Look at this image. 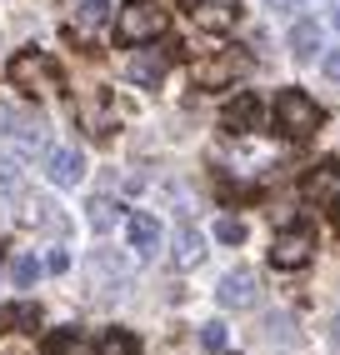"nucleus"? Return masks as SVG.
I'll return each mask as SVG.
<instances>
[{
	"label": "nucleus",
	"instance_id": "3",
	"mask_svg": "<svg viewBox=\"0 0 340 355\" xmlns=\"http://www.w3.org/2000/svg\"><path fill=\"white\" fill-rule=\"evenodd\" d=\"M321 125H325V110L315 105L305 90H280V96H275V130L280 135L305 140V135H315Z\"/></svg>",
	"mask_w": 340,
	"mask_h": 355
},
{
	"label": "nucleus",
	"instance_id": "9",
	"mask_svg": "<svg viewBox=\"0 0 340 355\" xmlns=\"http://www.w3.org/2000/svg\"><path fill=\"white\" fill-rule=\"evenodd\" d=\"M45 175H51V185H76L85 175V155L76 146H56L45 150Z\"/></svg>",
	"mask_w": 340,
	"mask_h": 355
},
{
	"label": "nucleus",
	"instance_id": "26",
	"mask_svg": "<svg viewBox=\"0 0 340 355\" xmlns=\"http://www.w3.org/2000/svg\"><path fill=\"white\" fill-rule=\"evenodd\" d=\"M321 70H325V80H340V55H325Z\"/></svg>",
	"mask_w": 340,
	"mask_h": 355
},
{
	"label": "nucleus",
	"instance_id": "4",
	"mask_svg": "<svg viewBox=\"0 0 340 355\" xmlns=\"http://www.w3.org/2000/svg\"><path fill=\"white\" fill-rule=\"evenodd\" d=\"M310 255H315V230H310V225L280 230L275 241H271V266H275V270H300Z\"/></svg>",
	"mask_w": 340,
	"mask_h": 355
},
{
	"label": "nucleus",
	"instance_id": "2",
	"mask_svg": "<svg viewBox=\"0 0 340 355\" xmlns=\"http://www.w3.org/2000/svg\"><path fill=\"white\" fill-rule=\"evenodd\" d=\"M6 76H10L15 90H26V96H56V90H60V65L45 55V51H20V55H10Z\"/></svg>",
	"mask_w": 340,
	"mask_h": 355
},
{
	"label": "nucleus",
	"instance_id": "23",
	"mask_svg": "<svg viewBox=\"0 0 340 355\" xmlns=\"http://www.w3.org/2000/svg\"><path fill=\"white\" fill-rule=\"evenodd\" d=\"M115 220H120V216H115L110 200H90V225H95V230H110Z\"/></svg>",
	"mask_w": 340,
	"mask_h": 355
},
{
	"label": "nucleus",
	"instance_id": "5",
	"mask_svg": "<svg viewBox=\"0 0 340 355\" xmlns=\"http://www.w3.org/2000/svg\"><path fill=\"white\" fill-rule=\"evenodd\" d=\"M260 121H265V105H260L255 90H240V96H230L226 110H221V125H226L230 135H250V130H260Z\"/></svg>",
	"mask_w": 340,
	"mask_h": 355
},
{
	"label": "nucleus",
	"instance_id": "21",
	"mask_svg": "<svg viewBox=\"0 0 340 355\" xmlns=\"http://www.w3.org/2000/svg\"><path fill=\"white\" fill-rule=\"evenodd\" d=\"M226 340H230V330H226L221 320H210V325L201 330V345H205L210 355H221V350H226Z\"/></svg>",
	"mask_w": 340,
	"mask_h": 355
},
{
	"label": "nucleus",
	"instance_id": "10",
	"mask_svg": "<svg viewBox=\"0 0 340 355\" xmlns=\"http://www.w3.org/2000/svg\"><path fill=\"white\" fill-rule=\"evenodd\" d=\"M126 235H130V250L135 255H155L160 241H165V230L155 216H145V210H135V216H126Z\"/></svg>",
	"mask_w": 340,
	"mask_h": 355
},
{
	"label": "nucleus",
	"instance_id": "1",
	"mask_svg": "<svg viewBox=\"0 0 340 355\" xmlns=\"http://www.w3.org/2000/svg\"><path fill=\"white\" fill-rule=\"evenodd\" d=\"M170 31V10L160 0H126L115 10V40L120 45H151Z\"/></svg>",
	"mask_w": 340,
	"mask_h": 355
},
{
	"label": "nucleus",
	"instance_id": "24",
	"mask_svg": "<svg viewBox=\"0 0 340 355\" xmlns=\"http://www.w3.org/2000/svg\"><path fill=\"white\" fill-rule=\"evenodd\" d=\"M0 191H6V196H15V191H20V171H15L10 160H0Z\"/></svg>",
	"mask_w": 340,
	"mask_h": 355
},
{
	"label": "nucleus",
	"instance_id": "25",
	"mask_svg": "<svg viewBox=\"0 0 340 355\" xmlns=\"http://www.w3.org/2000/svg\"><path fill=\"white\" fill-rule=\"evenodd\" d=\"M45 270H51V275H65V270H70V255H65V250H51V255H45Z\"/></svg>",
	"mask_w": 340,
	"mask_h": 355
},
{
	"label": "nucleus",
	"instance_id": "28",
	"mask_svg": "<svg viewBox=\"0 0 340 355\" xmlns=\"http://www.w3.org/2000/svg\"><path fill=\"white\" fill-rule=\"evenodd\" d=\"M330 220H335V225H340V196H335V200H330Z\"/></svg>",
	"mask_w": 340,
	"mask_h": 355
},
{
	"label": "nucleus",
	"instance_id": "20",
	"mask_svg": "<svg viewBox=\"0 0 340 355\" xmlns=\"http://www.w3.org/2000/svg\"><path fill=\"white\" fill-rule=\"evenodd\" d=\"M105 20H110V0H80V26L101 31Z\"/></svg>",
	"mask_w": 340,
	"mask_h": 355
},
{
	"label": "nucleus",
	"instance_id": "11",
	"mask_svg": "<svg viewBox=\"0 0 340 355\" xmlns=\"http://www.w3.org/2000/svg\"><path fill=\"white\" fill-rule=\"evenodd\" d=\"M300 191L310 196V200H335L340 196V160H321V165H315V171H310V180L300 185Z\"/></svg>",
	"mask_w": 340,
	"mask_h": 355
},
{
	"label": "nucleus",
	"instance_id": "14",
	"mask_svg": "<svg viewBox=\"0 0 340 355\" xmlns=\"http://www.w3.org/2000/svg\"><path fill=\"white\" fill-rule=\"evenodd\" d=\"M165 65H170V51H135V60H130V80H135V85H160Z\"/></svg>",
	"mask_w": 340,
	"mask_h": 355
},
{
	"label": "nucleus",
	"instance_id": "27",
	"mask_svg": "<svg viewBox=\"0 0 340 355\" xmlns=\"http://www.w3.org/2000/svg\"><path fill=\"white\" fill-rule=\"evenodd\" d=\"M271 10H296V0H265Z\"/></svg>",
	"mask_w": 340,
	"mask_h": 355
},
{
	"label": "nucleus",
	"instance_id": "8",
	"mask_svg": "<svg viewBox=\"0 0 340 355\" xmlns=\"http://www.w3.org/2000/svg\"><path fill=\"white\" fill-rule=\"evenodd\" d=\"M6 125H10V130H6V140H10L15 160H31L35 150H45V125L35 121V115H10Z\"/></svg>",
	"mask_w": 340,
	"mask_h": 355
},
{
	"label": "nucleus",
	"instance_id": "6",
	"mask_svg": "<svg viewBox=\"0 0 340 355\" xmlns=\"http://www.w3.org/2000/svg\"><path fill=\"white\" fill-rule=\"evenodd\" d=\"M246 70H250V55L240 51V45H230V51H215L210 60L196 65V80H201V85H226V80H235V76H246Z\"/></svg>",
	"mask_w": 340,
	"mask_h": 355
},
{
	"label": "nucleus",
	"instance_id": "15",
	"mask_svg": "<svg viewBox=\"0 0 340 355\" xmlns=\"http://www.w3.org/2000/svg\"><path fill=\"white\" fill-rule=\"evenodd\" d=\"M201 260H205V235L196 225H180L176 230V266L190 270V266H201Z\"/></svg>",
	"mask_w": 340,
	"mask_h": 355
},
{
	"label": "nucleus",
	"instance_id": "22",
	"mask_svg": "<svg viewBox=\"0 0 340 355\" xmlns=\"http://www.w3.org/2000/svg\"><path fill=\"white\" fill-rule=\"evenodd\" d=\"M215 241H226V245H240V241H246V225H240L235 216H226V220H215Z\"/></svg>",
	"mask_w": 340,
	"mask_h": 355
},
{
	"label": "nucleus",
	"instance_id": "7",
	"mask_svg": "<svg viewBox=\"0 0 340 355\" xmlns=\"http://www.w3.org/2000/svg\"><path fill=\"white\" fill-rule=\"evenodd\" d=\"M255 270H226L221 286H215V300L226 305V311H246V305H255Z\"/></svg>",
	"mask_w": 340,
	"mask_h": 355
},
{
	"label": "nucleus",
	"instance_id": "18",
	"mask_svg": "<svg viewBox=\"0 0 340 355\" xmlns=\"http://www.w3.org/2000/svg\"><path fill=\"white\" fill-rule=\"evenodd\" d=\"M40 270H45V266H40L35 255H15V260H10V280H15L20 291H31L35 280H40Z\"/></svg>",
	"mask_w": 340,
	"mask_h": 355
},
{
	"label": "nucleus",
	"instance_id": "16",
	"mask_svg": "<svg viewBox=\"0 0 340 355\" xmlns=\"http://www.w3.org/2000/svg\"><path fill=\"white\" fill-rule=\"evenodd\" d=\"M45 355H85V336H80V325H60L56 336H45Z\"/></svg>",
	"mask_w": 340,
	"mask_h": 355
},
{
	"label": "nucleus",
	"instance_id": "19",
	"mask_svg": "<svg viewBox=\"0 0 340 355\" xmlns=\"http://www.w3.org/2000/svg\"><path fill=\"white\" fill-rule=\"evenodd\" d=\"M196 20H201L205 31H226L230 20H235V10L230 6H196Z\"/></svg>",
	"mask_w": 340,
	"mask_h": 355
},
{
	"label": "nucleus",
	"instance_id": "17",
	"mask_svg": "<svg viewBox=\"0 0 340 355\" xmlns=\"http://www.w3.org/2000/svg\"><path fill=\"white\" fill-rule=\"evenodd\" d=\"M95 355H140V340L130 336V330H105L101 345H95Z\"/></svg>",
	"mask_w": 340,
	"mask_h": 355
},
{
	"label": "nucleus",
	"instance_id": "30",
	"mask_svg": "<svg viewBox=\"0 0 340 355\" xmlns=\"http://www.w3.org/2000/svg\"><path fill=\"white\" fill-rule=\"evenodd\" d=\"M335 340H340V320H335Z\"/></svg>",
	"mask_w": 340,
	"mask_h": 355
},
{
	"label": "nucleus",
	"instance_id": "13",
	"mask_svg": "<svg viewBox=\"0 0 340 355\" xmlns=\"http://www.w3.org/2000/svg\"><path fill=\"white\" fill-rule=\"evenodd\" d=\"M0 330H10V336H31V330H40V305H31V300L0 305Z\"/></svg>",
	"mask_w": 340,
	"mask_h": 355
},
{
	"label": "nucleus",
	"instance_id": "29",
	"mask_svg": "<svg viewBox=\"0 0 340 355\" xmlns=\"http://www.w3.org/2000/svg\"><path fill=\"white\" fill-rule=\"evenodd\" d=\"M330 20H335V35H340V6H335V10H330Z\"/></svg>",
	"mask_w": 340,
	"mask_h": 355
},
{
	"label": "nucleus",
	"instance_id": "12",
	"mask_svg": "<svg viewBox=\"0 0 340 355\" xmlns=\"http://www.w3.org/2000/svg\"><path fill=\"white\" fill-rule=\"evenodd\" d=\"M321 45H325V31L315 26V20H296V26H290V55H296L300 65L321 55Z\"/></svg>",
	"mask_w": 340,
	"mask_h": 355
}]
</instances>
